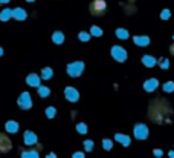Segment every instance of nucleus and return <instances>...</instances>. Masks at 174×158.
<instances>
[{
    "instance_id": "9",
    "label": "nucleus",
    "mask_w": 174,
    "mask_h": 158,
    "mask_svg": "<svg viewBox=\"0 0 174 158\" xmlns=\"http://www.w3.org/2000/svg\"><path fill=\"white\" fill-rule=\"evenodd\" d=\"M24 143H26V144H34V143H37L35 133L31 132V130H26V132H24Z\"/></svg>"
},
{
    "instance_id": "24",
    "label": "nucleus",
    "mask_w": 174,
    "mask_h": 158,
    "mask_svg": "<svg viewBox=\"0 0 174 158\" xmlns=\"http://www.w3.org/2000/svg\"><path fill=\"white\" fill-rule=\"evenodd\" d=\"M77 130L81 132V133H86V132H87V126H86L84 123H78V124H77Z\"/></svg>"
},
{
    "instance_id": "16",
    "label": "nucleus",
    "mask_w": 174,
    "mask_h": 158,
    "mask_svg": "<svg viewBox=\"0 0 174 158\" xmlns=\"http://www.w3.org/2000/svg\"><path fill=\"white\" fill-rule=\"evenodd\" d=\"M52 40H54V43H63L64 41V35H63V32H54V35H52Z\"/></svg>"
},
{
    "instance_id": "6",
    "label": "nucleus",
    "mask_w": 174,
    "mask_h": 158,
    "mask_svg": "<svg viewBox=\"0 0 174 158\" xmlns=\"http://www.w3.org/2000/svg\"><path fill=\"white\" fill-rule=\"evenodd\" d=\"M134 135H136V138H139V140H145V138L148 137V129H147V126L142 124V123L136 124V126H134Z\"/></svg>"
},
{
    "instance_id": "10",
    "label": "nucleus",
    "mask_w": 174,
    "mask_h": 158,
    "mask_svg": "<svg viewBox=\"0 0 174 158\" xmlns=\"http://www.w3.org/2000/svg\"><path fill=\"white\" fill-rule=\"evenodd\" d=\"M142 63H144L145 66H148V67H151V66L156 64V58L151 57V55H144V57H142Z\"/></svg>"
},
{
    "instance_id": "25",
    "label": "nucleus",
    "mask_w": 174,
    "mask_h": 158,
    "mask_svg": "<svg viewBox=\"0 0 174 158\" xmlns=\"http://www.w3.org/2000/svg\"><path fill=\"white\" fill-rule=\"evenodd\" d=\"M112 146H113V143H112L110 140H104V141H103V147H104L106 150H110Z\"/></svg>"
},
{
    "instance_id": "8",
    "label": "nucleus",
    "mask_w": 174,
    "mask_h": 158,
    "mask_svg": "<svg viewBox=\"0 0 174 158\" xmlns=\"http://www.w3.org/2000/svg\"><path fill=\"white\" fill-rule=\"evenodd\" d=\"M157 80L156 78H150V80H147L145 83H144V87H145V91H148V92H151V91H154V89L157 87Z\"/></svg>"
},
{
    "instance_id": "35",
    "label": "nucleus",
    "mask_w": 174,
    "mask_h": 158,
    "mask_svg": "<svg viewBox=\"0 0 174 158\" xmlns=\"http://www.w3.org/2000/svg\"><path fill=\"white\" fill-rule=\"evenodd\" d=\"M2 54H3V49H2V48H0V55H2Z\"/></svg>"
},
{
    "instance_id": "5",
    "label": "nucleus",
    "mask_w": 174,
    "mask_h": 158,
    "mask_svg": "<svg viewBox=\"0 0 174 158\" xmlns=\"http://www.w3.org/2000/svg\"><path fill=\"white\" fill-rule=\"evenodd\" d=\"M64 95H66V98H67L69 101H72V103L78 101V98H80V92L77 91L75 87H72V86H67V87L64 89Z\"/></svg>"
},
{
    "instance_id": "3",
    "label": "nucleus",
    "mask_w": 174,
    "mask_h": 158,
    "mask_svg": "<svg viewBox=\"0 0 174 158\" xmlns=\"http://www.w3.org/2000/svg\"><path fill=\"white\" fill-rule=\"evenodd\" d=\"M11 149H12V141H11V138L8 137L6 133H0V152L6 153V152H9Z\"/></svg>"
},
{
    "instance_id": "33",
    "label": "nucleus",
    "mask_w": 174,
    "mask_h": 158,
    "mask_svg": "<svg viewBox=\"0 0 174 158\" xmlns=\"http://www.w3.org/2000/svg\"><path fill=\"white\" fill-rule=\"evenodd\" d=\"M169 51H171V54L174 55V44H171V46H169Z\"/></svg>"
},
{
    "instance_id": "18",
    "label": "nucleus",
    "mask_w": 174,
    "mask_h": 158,
    "mask_svg": "<svg viewBox=\"0 0 174 158\" xmlns=\"http://www.w3.org/2000/svg\"><path fill=\"white\" fill-rule=\"evenodd\" d=\"M38 94H40V97H49L51 91H49V87H46V86H38Z\"/></svg>"
},
{
    "instance_id": "27",
    "label": "nucleus",
    "mask_w": 174,
    "mask_h": 158,
    "mask_svg": "<svg viewBox=\"0 0 174 158\" xmlns=\"http://www.w3.org/2000/svg\"><path fill=\"white\" fill-rule=\"evenodd\" d=\"M78 37H80V40H83V41H87V40H89V34H87V32H80Z\"/></svg>"
},
{
    "instance_id": "15",
    "label": "nucleus",
    "mask_w": 174,
    "mask_h": 158,
    "mask_svg": "<svg viewBox=\"0 0 174 158\" xmlns=\"http://www.w3.org/2000/svg\"><path fill=\"white\" fill-rule=\"evenodd\" d=\"M116 35L121 40H125V38H128V31L124 29V28H119V29H116Z\"/></svg>"
},
{
    "instance_id": "31",
    "label": "nucleus",
    "mask_w": 174,
    "mask_h": 158,
    "mask_svg": "<svg viewBox=\"0 0 174 158\" xmlns=\"http://www.w3.org/2000/svg\"><path fill=\"white\" fill-rule=\"evenodd\" d=\"M162 153H163V152H162L160 149H156V150H154V156H157V158L162 156Z\"/></svg>"
},
{
    "instance_id": "30",
    "label": "nucleus",
    "mask_w": 174,
    "mask_h": 158,
    "mask_svg": "<svg viewBox=\"0 0 174 158\" xmlns=\"http://www.w3.org/2000/svg\"><path fill=\"white\" fill-rule=\"evenodd\" d=\"M72 158H84V153L83 152H75L72 155Z\"/></svg>"
},
{
    "instance_id": "17",
    "label": "nucleus",
    "mask_w": 174,
    "mask_h": 158,
    "mask_svg": "<svg viewBox=\"0 0 174 158\" xmlns=\"http://www.w3.org/2000/svg\"><path fill=\"white\" fill-rule=\"evenodd\" d=\"M6 130L8 132H17L18 130V124L15 121H8L6 123Z\"/></svg>"
},
{
    "instance_id": "2",
    "label": "nucleus",
    "mask_w": 174,
    "mask_h": 158,
    "mask_svg": "<svg viewBox=\"0 0 174 158\" xmlns=\"http://www.w3.org/2000/svg\"><path fill=\"white\" fill-rule=\"evenodd\" d=\"M84 71V63L83 61H73L67 66V74L70 77H78Z\"/></svg>"
},
{
    "instance_id": "21",
    "label": "nucleus",
    "mask_w": 174,
    "mask_h": 158,
    "mask_svg": "<svg viewBox=\"0 0 174 158\" xmlns=\"http://www.w3.org/2000/svg\"><path fill=\"white\" fill-rule=\"evenodd\" d=\"M163 91H165V92H172V91H174V83H172V81L165 83V84H163Z\"/></svg>"
},
{
    "instance_id": "34",
    "label": "nucleus",
    "mask_w": 174,
    "mask_h": 158,
    "mask_svg": "<svg viewBox=\"0 0 174 158\" xmlns=\"http://www.w3.org/2000/svg\"><path fill=\"white\" fill-rule=\"evenodd\" d=\"M168 155H169V158H174V150H171V152H169Z\"/></svg>"
},
{
    "instance_id": "36",
    "label": "nucleus",
    "mask_w": 174,
    "mask_h": 158,
    "mask_svg": "<svg viewBox=\"0 0 174 158\" xmlns=\"http://www.w3.org/2000/svg\"><path fill=\"white\" fill-rule=\"evenodd\" d=\"M26 2H29V3H31V2H35V0H26Z\"/></svg>"
},
{
    "instance_id": "29",
    "label": "nucleus",
    "mask_w": 174,
    "mask_h": 158,
    "mask_svg": "<svg viewBox=\"0 0 174 158\" xmlns=\"http://www.w3.org/2000/svg\"><path fill=\"white\" fill-rule=\"evenodd\" d=\"M160 17H162V18H169V11H168V9H165V11H162V14H160Z\"/></svg>"
},
{
    "instance_id": "26",
    "label": "nucleus",
    "mask_w": 174,
    "mask_h": 158,
    "mask_svg": "<svg viewBox=\"0 0 174 158\" xmlns=\"http://www.w3.org/2000/svg\"><path fill=\"white\" fill-rule=\"evenodd\" d=\"M14 12H15V17H17V18H24V17H26V12L21 11V9H15Z\"/></svg>"
},
{
    "instance_id": "23",
    "label": "nucleus",
    "mask_w": 174,
    "mask_h": 158,
    "mask_svg": "<svg viewBox=\"0 0 174 158\" xmlns=\"http://www.w3.org/2000/svg\"><path fill=\"white\" fill-rule=\"evenodd\" d=\"M84 147H86V150H93V147H95V144H93V141L92 140H86L84 141Z\"/></svg>"
},
{
    "instance_id": "22",
    "label": "nucleus",
    "mask_w": 174,
    "mask_h": 158,
    "mask_svg": "<svg viewBox=\"0 0 174 158\" xmlns=\"http://www.w3.org/2000/svg\"><path fill=\"white\" fill-rule=\"evenodd\" d=\"M55 112H57V110H55V107L49 106V107L46 109V115H47L49 118H54V117H55Z\"/></svg>"
},
{
    "instance_id": "12",
    "label": "nucleus",
    "mask_w": 174,
    "mask_h": 158,
    "mask_svg": "<svg viewBox=\"0 0 174 158\" xmlns=\"http://www.w3.org/2000/svg\"><path fill=\"white\" fill-rule=\"evenodd\" d=\"M115 140H116V141H121L124 146H130V138L125 137V135H122V133H116V135H115Z\"/></svg>"
},
{
    "instance_id": "13",
    "label": "nucleus",
    "mask_w": 174,
    "mask_h": 158,
    "mask_svg": "<svg viewBox=\"0 0 174 158\" xmlns=\"http://www.w3.org/2000/svg\"><path fill=\"white\" fill-rule=\"evenodd\" d=\"M26 81H28V84H31V86H37V87H38V83H40V80H38V77H37L35 74H31V75L26 78Z\"/></svg>"
},
{
    "instance_id": "4",
    "label": "nucleus",
    "mask_w": 174,
    "mask_h": 158,
    "mask_svg": "<svg viewBox=\"0 0 174 158\" xmlns=\"http://www.w3.org/2000/svg\"><path fill=\"white\" fill-rule=\"evenodd\" d=\"M112 57L115 60H118V61L122 63V61L127 60V52H125V49L121 48V46H113L112 48Z\"/></svg>"
},
{
    "instance_id": "32",
    "label": "nucleus",
    "mask_w": 174,
    "mask_h": 158,
    "mask_svg": "<svg viewBox=\"0 0 174 158\" xmlns=\"http://www.w3.org/2000/svg\"><path fill=\"white\" fill-rule=\"evenodd\" d=\"M46 158H57V155H55V153H49Z\"/></svg>"
},
{
    "instance_id": "19",
    "label": "nucleus",
    "mask_w": 174,
    "mask_h": 158,
    "mask_svg": "<svg viewBox=\"0 0 174 158\" xmlns=\"http://www.w3.org/2000/svg\"><path fill=\"white\" fill-rule=\"evenodd\" d=\"M41 77H43L44 80H49V78H51V77H52V69H51V67H44L43 72H41Z\"/></svg>"
},
{
    "instance_id": "1",
    "label": "nucleus",
    "mask_w": 174,
    "mask_h": 158,
    "mask_svg": "<svg viewBox=\"0 0 174 158\" xmlns=\"http://www.w3.org/2000/svg\"><path fill=\"white\" fill-rule=\"evenodd\" d=\"M89 9H90L92 15H103L107 9V3H106V0H93Z\"/></svg>"
},
{
    "instance_id": "11",
    "label": "nucleus",
    "mask_w": 174,
    "mask_h": 158,
    "mask_svg": "<svg viewBox=\"0 0 174 158\" xmlns=\"http://www.w3.org/2000/svg\"><path fill=\"white\" fill-rule=\"evenodd\" d=\"M134 43H136V44H141V46H147V44L150 43V38H148L147 35H142V37L136 35V37H134Z\"/></svg>"
},
{
    "instance_id": "28",
    "label": "nucleus",
    "mask_w": 174,
    "mask_h": 158,
    "mask_svg": "<svg viewBox=\"0 0 174 158\" xmlns=\"http://www.w3.org/2000/svg\"><path fill=\"white\" fill-rule=\"evenodd\" d=\"M169 64H168V60L165 58V60H160V67H162V69H166V67H168Z\"/></svg>"
},
{
    "instance_id": "20",
    "label": "nucleus",
    "mask_w": 174,
    "mask_h": 158,
    "mask_svg": "<svg viewBox=\"0 0 174 158\" xmlns=\"http://www.w3.org/2000/svg\"><path fill=\"white\" fill-rule=\"evenodd\" d=\"M90 32H92V35H95V37H101V35H103V31H101V28H98V26H92Z\"/></svg>"
},
{
    "instance_id": "7",
    "label": "nucleus",
    "mask_w": 174,
    "mask_h": 158,
    "mask_svg": "<svg viewBox=\"0 0 174 158\" xmlns=\"http://www.w3.org/2000/svg\"><path fill=\"white\" fill-rule=\"evenodd\" d=\"M18 104H20L21 109H29V107L32 106L31 95H29L28 92H23V94L20 95V98H18Z\"/></svg>"
},
{
    "instance_id": "14",
    "label": "nucleus",
    "mask_w": 174,
    "mask_h": 158,
    "mask_svg": "<svg viewBox=\"0 0 174 158\" xmlns=\"http://www.w3.org/2000/svg\"><path fill=\"white\" fill-rule=\"evenodd\" d=\"M21 158H38V152L37 150H24L21 153Z\"/></svg>"
}]
</instances>
